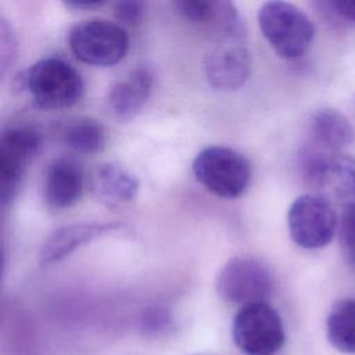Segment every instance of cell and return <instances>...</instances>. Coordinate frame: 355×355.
Segmentation results:
<instances>
[{"mask_svg":"<svg viewBox=\"0 0 355 355\" xmlns=\"http://www.w3.org/2000/svg\"><path fill=\"white\" fill-rule=\"evenodd\" d=\"M208 83L220 92H233L251 75V57L243 37H220L204 61Z\"/></svg>","mask_w":355,"mask_h":355,"instance_id":"cell-9","label":"cell"},{"mask_svg":"<svg viewBox=\"0 0 355 355\" xmlns=\"http://www.w3.org/2000/svg\"><path fill=\"white\" fill-rule=\"evenodd\" d=\"M92 190L101 204L116 208L136 198L139 180L122 164L104 162L93 173Z\"/></svg>","mask_w":355,"mask_h":355,"instance_id":"cell-13","label":"cell"},{"mask_svg":"<svg viewBox=\"0 0 355 355\" xmlns=\"http://www.w3.org/2000/svg\"><path fill=\"white\" fill-rule=\"evenodd\" d=\"M319 6L329 10L337 18L355 24V0H333L319 3Z\"/></svg>","mask_w":355,"mask_h":355,"instance_id":"cell-22","label":"cell"},{"mask_svg":"<svg viewBox=\"0 0 355 355\" xmlns=\"http://www.w3.org/2000/svg\"><path fill=\"white\" fill-rule=\"evenodd\" d=\"M172 315L166 308L150 306L140 316V327L147 336H158L172 326Z\"/></svg>","mask_w":355,"mask_h":355,"instance_id":"cell-20","label":"cell"},{"mask_svg":"<svg viewBox=\"0 0 355 355\" xmlns=\"http://www.w3.org/2000/svg\"><path fill=\"white\" fill-rule=\"evenodd\" d=\"M175 11L189 22L214 25L219 11V1L182 0L173 1Z\"/></svg>","mask_w":355,"mask_h":355,"instance_id":"cell-18","label":"cell"},{"mask_svg":"<svg viewBox=\"0 0 355 355\" xmlns=\"http://www.w3.org/2000/svg\"><path fill=\"white\" fill-rule=\"evenodd\" d=\"M62 139L76 153L96 154L105 146V129L93 118H78L67 125Z\"/></svg>","mask_w":355,"mask_h":355,"instance_id":"cell-16","label":"cell"},{"mask_svg":"<svg viewBox=\"0 0 355 355\" xmlns=\"http://www.w3.org/2000/svg\"><path fill=\"white\" fill-rule=\"evenodd\" d=\"M104 1H93V0H71L65 1L67 7H71L73 10H93L97 7H101Z\"/></svg>","mask_w":355,"mask_h":355,"instance_id":"cell-24","label":"cell"},{"mask_svg":"<svg viewBox=\"0 0 355 355\" xmlns=\"http://www.w3.org/2000/svg\"><path fill=\"white\" fill-rule=\"evenodd\" d=\"M215 290L223 301L241 306L266 302L273 291V276L261 259L236 255L219 269Z\"/></svg>","mask_w":355,"mask_h":355,"instance_id":"cell-4","label":"cell"},{"mask_svg":"<svg viewBox=\"0 0 355 355\" xmlns=\"http://www.w3.org/2000/svg\"><path fill=\"white\" fill-rule=\"evenodd\" d=\"M345 204H355V157L336 154L331 164L329 184Z\"/></svg>","mask_w":355,"mask_h":355,"instance_id":"cell-17","label":"cell"},{"mask_svg":"<svg viewBox=\"0 0 355 355\" xmlns=\"http://www.w3.org/2000/svg\"><path fill=\"white\" fill-rule=\"evenodd\" d=\"M232 338L245 355H276L284 345L286 330L273 306L257 302L241 306L234 315Z\"/></svg>","mask_w":355,"mask_h":355,"instance_id":"cell-5","label":"cell"},{"mask_svg":"<svg viewBox=\"0 0 355 355\" xmlns=\"http://www.w3.org/2000/svg\"><path fill=\"white\" fill-rule=\"evenodd\" d=\"M42 147L40 135L32 128L10 126L0 135V200L3 205L19 193L25 172Z\"/></svg>","mask_w":355,"mask_h":355,"instance_id":"cell-8","label":"cell"},{"mask_svg":"<svg viewBox=\"0 0 355 355\" xmlns=\"http://www.w3.org/2000/svg\"><path fill=\"white\" fill-rule=\"evenodd\" d=\"M337 230L341 254L355 268V204H345L343 207Z\"/></svg>","mask_w":355,"mask_h":355,"instance_id":"cell-19","label":"cell"},{"mask_svg":"<svg viewBox=\"0 0 355 355\" xmlns=\"http://www.w3.org/2000/svg\"><path fill=\"white\" fill-rule=\"evenodd\" d=\"M291 240L304 250H319L330 244L338 229V218L329 200L319 194L297 197L287 212Z\"/></svg>","mask_w":355,"mask_h":355,"instance_id":"cell-7","label":"cell"},{"mask_svg":"<svg viewBox=\"0 0 355 355\" xmlns=\"http://www.w3.org/2000/svg\"><path fill=\"white\" fill-rule=\"evenodd\" d=\"M15 58V39L10 28L3 22L1 24V71L6 72L7 65H12Z\"/></svg>","mask_w":355,"mask_h":355,"instance_id":"cell-23","label":"cell"},{"mask_svg":"<svg viewBox=\"0 0 355 355\" xmlns=\"http://www.w3.org/2000/svg\"><path fill=\"white\" fill-rule=\"evenodd\" d=\"M68 44L79 61L94 67H111L126 55L129 36L122 26L111 21L87 19L72 26Z\"/></svg>","mask_w":355,"mask_h":355,"instance_id":"cell-6","label":"cell"},{"mask_svg":"<svg viewBox=\"0 0 355 355\" xmlns=\"http://www.w3.org/2000/svg\"><path fill=\"white\" fill-rule=\"evenodd\" d=\"M259 29L277 55L295 60L304 55L315 36L312 19L287 1H266L258 11Z\"/></svg>","mask_w":355,"mask_h":355,"instance_id":"cell-2","label":"cell"},{"mask_svg":"<svg viewBox=\"0 0 355 355\" xmlns=\"http://www.w3.org/2000/svg\"><path fill=\"white\" fill-rule=\"evenodd\" d=\"M153 87V73L146 67L132 69L108 92L107 105L118 121H130L147 103Z\"/></svg>","mask_w":355,"mask_h":355,"instance_id":"cell-12","label":"cell"},{"mask_svg":"<svg viewBox=\"0 0 355 355\" xmlns=\"http://www.w3.org/2000/svg\"><path fill=\"white\" fill-rule=\"evenodd\" d=\"M355 140V129L351 121L334 108H322L313 112L309 121L311 144L333 154Z\"/></svg>","mask_w":355,"mask_h":355,"instance_id":"cell-14","label":"cell"},{"mask_svg":"<svg viewBox=\"0 0 355 355\" xmlns=\"http://www.w3.org/2000/svg\"><path fill=\"white\" fill-rule=\"evenodd\" d=\"M121 229H123V225L119 222H80L62 226L51 233L43 243L39 261L42 265L58 262L85 243H90Z\"/></svg>","mask_w":355,"mask_h":355,"instance_id":"cell-11","label":"cell"},{"mask_svg":"<svg viewBox=\"0 0 355 355\" xmlns=\"http://www.w3.org/2000/svg\"><path fill=\"white\" fill-rule=\"evenodd\" d=\"M85 183L83 168L72 157L54 158L44 172L43 200L49 209L61 211L76 204Z\"/></svg>","mask_w":355,"mask_h":355,"instance_id":"cell-10","label":"cell"},{"mask_svg":"<svg viewBox=\"0 0 355 355\" xmlns=\"http://www.w3.org/2000/svg\"><path fill=\"white\" fill-rule=\"evenodd\" d=\"M146 4L139 0H119L112 4L114 17L125 25H137L144 17Z\"/></svg>","mask_w":355,"mask_h":355,"instance_id":"cell-21","label":"cell"},{"mask_svg":"<svg viewBox=\"0 0 355 355\" xmlns=\"http://www.w3.org/2000/svg\"><path fill=\"white\" fill-rule=\"evenodd\" d=\"M33 103L43 110H64L75 105L85 83L73 65L61 57H46L31 65L18 79Z\"/></svg>","mask_w":355,"mask_h":355,"instance_id":"cell-1","label":"cell"},{"mask_svg":"<svg viewBox=\"0 0 355 355\" xmlns=\"http://www.w3.org/2000/svg\"><path fill=\"white\" fill-rule=\"evenodd\" d=\"M326 337L333 348L355 355V300L337 301L326 319Z\"/></svg>","mask_w":355,"mask_h":355,"instance_id":"cell-15","label":"cell"},{"mask_svg":"<svg viewBox=\"0 0 355 355\" xmlns=\"http://www.w3.org/2000/svg\"><path fill=\"white\" fill-rule=\"evenodd\" d=\"M196 179L220 198L241 196L251 180V165L239 151L225 146H209L193 159Z\"/></svg>","mask_w":355,"mask_h":355,"instance_id":"cell-3","label":"cell"}]
</instances>
